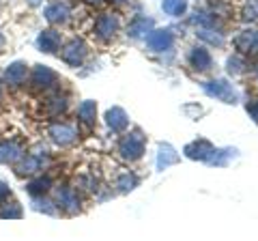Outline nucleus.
I'll return each instance as SVG.
<instances>
[{
  "label": "nucleus",
  "instance_id": "nucleus-24",
  "mask_svg": "<svg viewBox=\"0 0 258 241\" xmlns=\"http://www.w3.org/2000/svg\"><path fill=\"white\" fill-rule=\"evenodd\" d=\"M11 196V190H9V186H7L5 181H0V203H5L7 198Z\"/></svg>",
  "mask_w": 258,
  "mask_h": 241
},
{
  "label": "nucleus",
  "instance_id": "nucleus-12",
  "mask_svg": "<svg viewBox=\"0 0 258 241\" xmlns=\"http://www.w3.org/2000/svg\"><path fill=\"white\" fill-rule=\"evenodd\" d=\"M56 203H58V207L67 209L69 213H74L78 209V196H76L74 190L62 188V190H58V194H56Z\"/></svg>",
  "mask_w": 258,
  "mask_h": 241
},
{
  "label": "nucleus",
  "instance_id": "nucleus-7",
  "mask_svg": "<svg viewBox=\"0 0 258 241\" xmlns=\"http://www.w3.org/2000/svg\"><path fill=\"white\" fill-rule=\"evenodd\" d=\"M37 45L41 52L54 54L60 47V35L56 33V30H43V33H39V37H37Z\"/></svg>",
  "mask_w": 258,
  "mask_h": 241
},
{
  "label": "nucleus",
  "instance_id": "nucleus-8",
  "mask_svg": "<svg viewBox=\"0 0 258 241\" xmlns=\"http://www.w3.org/2000/svg\"><path fill=\"white\" fill-rule=\"evenodd\" d=\"M97 35H99L101 39H110L112 35L116 33V28H118V20H116V15H112V13H103L99 15V20H97Z\"/></svg>",
  "mask_w": 258,
  "mask_h": 241
},
{
  "label": "nucleus",
  "instance_id": "nucleus-2",
  "mask_svg": "<svg viewBox=\"0 0 258 241\" xmlns=\"http://www.w3.org/2000/svg\"><path fill=\"white\" fill-rule=\"evenodd\" d=\"M56 80H58L56 71H52L45 65H37L35 69H32V76H30V82L37 91H47V88H52L56 84Z\"/></svg>",
  "mask_w": 258,
  "mask_h": 241
},
{
  "label": "nucleus",
  "instance_id": "nucleus-5",
  "mask_svg": "<svg viewBox=\"0 0 258 241\" xmlns=\"http://www.w3.org/2000/svg\"><path fill=\"white\" fill-rule=\"evenodd\" d=\"M50 136H52V140L56 144H60V147H67V144H71V142L78 138V132H76V127H71V125L56 123V125L50 127Z\"/></svg>",
  "mask_w": 258,
  "mask_h": 241
},
{
  "label": "nucleus",
  "instance_id": "nucleus-11",
  "mask_svg": "<svg viewBox=\"0 0 258 241\" xmlns=\"http://www.w3.org/2000/svg\"><path fill=\"white\" fill-rule=\"evenodd\" d=\"M207 91H209V95H215L217 99H224L226 103L235 101V93H232V88L226 82H222V80H217V82H209Z\"/></svg>",
  "mask_w": 258,
  "mask_h": 241
},
{
  "label": "nucleus",
  "instance_id": "nucleus-20",
  "mask_svg": "<svg viewBox=\"0 0 258 241\" xmlns=\"http://www.w3.org/2000/svg\"><path fill=\"white\" fill-rule=\"evenodd\" d=\"M172 162H176V155H174V151L166 144V147H161V151H159V168H166Z\"/></svg>",
  "mask_w": 258,
  "mask_h": 241
},
{
  "label": "nucleus",
  "instance_id": "nucleus-15",
  "mask_svg": "<svg viewBox=\"0 0 258 241\" xmlns=\"http://www.w3.org/2000/svg\"><path fill=\"white\" fill-rule=\"evenodd\" d=\"M50 186H52L50 176H37V179H32V181L26 183V190L30 192L32 196H41V194H45V192L50 190Z\"/></svg>",
  "mask_w": 258,
  "mask_h": 241
},
{
  "label": "nucleus",
  "instance_id": "nucleus-14",
  "mask_svg": "<svg viewBox=\"0 0 258 241\" xmlns=\"http://www.w3.org/2000/svg\"><path fill=\"white\" fill-rule=\"evenodd\" d=\"M108 125L112 127L114 132H120V130H125L127 127V114L120 108H112V110H108Z\"/></svg>",
  "mask_w": 258,
  "mask_h": 241
},
{
  "label": "nucleus",
  "instance_id": "nucleus-18",
  "mask_svg": "<svg viewBox=\"0 0 258 241\" xmlns=\"http://www.w3.org/2000/svg\"><path fill=\"white\" fill-rule=\"evenodd\" d=\"M0 218L5 220H20L22 218V207L18 203H7L0 209Z\"/></svg>",
  "mask_w": 258,
  "mask_h": 241
},
{
  "label": "nucleus",
  "instance_id": "nucleus-28",
  "mask_svg": "<svg viewBox=\"0 0 258 241\" xmlns=\"http://www.w3.org/2000/svg\"><path fill=\"white\" fill-rule=\"evenodd\" d=\"M0 99H3V91H0Z\"/></svg>",
  "mask_w": 258,
  "mask_h": 241
},
{
  "label": "nucleus",
  "instance_id": "nucleus-23",
  "mask_svg": "<svg viewBox=\"0 0 258 241\" xmlns=\"http://www.w3.org/2000/svg\"><path fill=\"white\" fill-rule=\"evenodd\" d=\"M247 18L249 20H258V0H252V5L247 7Z\"/></svg>",
  "mask_w": 258,
  "mask_h": 241
},
{
  "label": "nucleus",
  "instance_id": "nucleus-4",
  "mask_svg": "<svg viewBox=\"0 0 258 241\" xmlns=\"http://www.w3.org/2000/svg\"><path fill=\"white\" fill-rule=\"evenodd\" d=\"M28 78V65L24 61H15L5 69V82L11 86H22Z\"/></svg>",
  "mask_w": 258,
  "mask_h": 241
},
{
  "label": "nucleus",
  "instance_id": "nucleus-16",
  "mask_svg": "<svg viewBox=\"0 0 258 241\" xmlns=\"http://www.w3.org/2000/svg\"><path fill=\"white\" fill-rule=\"evenodd\" d=\"M95 114H97V106L95 101H82L78 108V116L84 125H93L95 123Z\"/></svg>",
  "mask_w": 258,
  "mask_h": 241
},
{
  "label": "nucleus",
  "instance_id": "nucleus-22",
  "mask_svg": "<svg viewBox=\"0 0 258 241\" xmlns=\"http://www.w3.org/2000/svg\"><path fill=\"white\" fill-rule=\"evenodd\" d=\"M64 108H67V101L64 99H52L50 101V112L52 114H58V112H62Z\"/></svg>",
  "mask_w": 258,
  "mask_h": 241
},
{
  "label": "nucleus",
  "instance_id": "nucleus-27",
  "mask_svg": "<svg viewBox=\"0 0 258 241\" xmlns=\"http://www.w3.org/2000/svg\"><path fill=\"white\" fill-rule=\"evenodd\" d=\"M91 3H101V0H91Z\"/></svg>",
  "mask_w": 258,
  "mask_h": 241
},
{
  "label": "nucleus",
  "instance_id": "nucleus-9",
  "mask_svg": "<svg viewBox=\"0 0 258 241\" xmlns=\"http://www.w3.org/2000/svg\"><path fill=\"white\" fill-rule=\"evenodd\" d=\"M18 166H15V172L18 174H35L41 170V166H43V157L41 155H26V157H20L18 159Z\"/></svg>",
  "mask_w": 258,
  "mask_h": 241
},
{
  "label": "nucleus",
  "instance_id": "nucleus-1",
  "mask_svg": "<svg viewBox=\"0 0 258 241\" xmlns=\"http://www.w3.org/2000/svg\"><path fill=\"white\" fill-rule=\"evenodd\" d=\"M120 155H123L125 159H138L142 155V151H144V138H142V134H129L125 136L123 140H120Z\"/></svg>",
  "mask_w": 258,
  "mask_h": 241
},
{
  "label": "nucleus",
  "instance_id": "nucleus-3",
  "mask_svg": "<svg viewBox=\"0 0 258 241\" xmlns=\"http://www.w3.org/2000/svg\"><path fill=\"white\" fill-rule=\"evenodd\" d=\"M60 56L69 67H80L82 61H84V56H86V45L82 41H78V39H74V41H69L67 45H64Z\"/></svg>",
  "mask_w": 258,
  "mask_h": 241
},
{
  "label": "nucleus",
  "instance_id": "nucleus-26",
  "mask_svg": "<svg viewBox=\"0 0 258 241\" xmlns=\"http://www.w3.org/2000/svg\"><path fill=\"white\" fill-rule=\"evenodd\" d=\"M3 43H5V37H3V35H0V45H3Z\"/></svg>",
  "mask_w": 258,
  "mask_h": 241
},
{
  "label": "nucleus",
  "instance_id": "nucleus-25",
  "mask_svg": "<svg viewBox=\"0 0 258 241\" xmlns=\"http://www.w3.org/2000/svg\"><path fill=\"white\" fill-rule=\"evenodd\" d=\"M39 3H41V0H30V5H32V7H37Z\"/></svg>",
  "mask_w": 258,
  "mask_h": 241
},
{
  "label": "nucleus",
  "instance_id": "nucleus-21",
  "mask_svg": "<svg viewBox=\"0 0 258 241\" xmlns=\"http://www.w3.org/2000/svg\"><path fill=\"white\" fill-rule=\"evenodd\" d=\"M134 186H136V176H134V174H120V179H118V183H116V188H120L123 192L134 190Z\"/></svg>",
  "mask_w": 258,
  "mask_h": 241
},
{
  "label": "nucleus",
  "instance_id": "nucleus-13",
  "mask_svg": "<svg viewBox=\"0 0 258 241\" xmlns=\"http://www.w3.org/2000/svg\"><path fill=\"white\" fill-rule=\"evenodd\" d=\"M170 43H172V35L168 33V30H157V33H153L149 37V45L153 47V50H157V52L166 50Z\"/></svg>",
  "mask_w": 258,
  "mask_h": 241
},
{
  "label": "nucleus",
  "instance_id": "nucleus-19",
  "mask_svg": "<svg viewBox=\"0 0 258 241\" xmlns=\"http://www.w3.org/2000/svg\"><path fill=\"white\" fill-rule=\"evenodd\" d=\"M161 7H164V11L170 13V15H181L185 11V7H187V3H185V0H164Z\"/></svg>",
  "mask_w": 258,
  "mask_h": 241
},
{
  "label": "nucleus",
  "instance_id": "nucleus-6",
  "mask_svg": "<svg viewBox=\"0 0 258 241\" xmlns=\"http://www.w3.org/2000/svg\"><path fill=\"white\" fill-rule=\"evenodd\" d=\"M45 20L52 22V24H60V22H67L69 15H71V7L67 3H52L45 7Z\"/></svg>",
  "mask_w": 258,
  "mask_h": 241
},
{
  "label": "nucleus",
  "instance_id": "nucleus-10",
  "mask_svg": "<svg viewBox=\"0 0 258 241\" xmlns=\"http://www.w3.org/2000/svg\"><path fill=\"white\" fill-rule=\"evenodd\" d=\"M22 147L15 142H0V164H18V159L22 157Z\"/></svg>",
  "mask_w": 258,
  "mask_h": 241
},
{
  "label": "nucleus",
  "instance_id": "nucleus-17",
  "mask_svg": "<svg viewBox=\"0 0 258 241\" xmlns=\"http://www.w3.org/2000/svg\"><path fill=\"white\" fill-rule=\"evenodd\" d=\"M191 63L198 69H209L211 67V56H209V52L203 50V47H196V50L191 52Z\"/></svg>",
  "mask_w": 258,
  "mask_h": 241
}]
</instances>
